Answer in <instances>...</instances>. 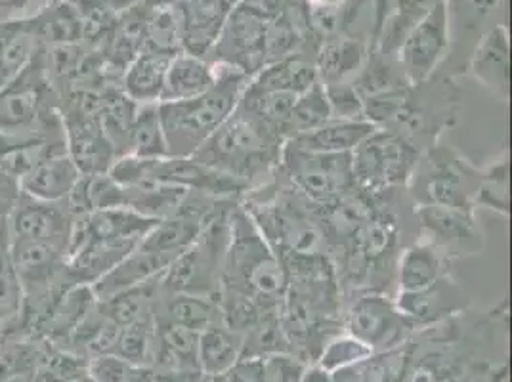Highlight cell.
Listing matches in <instances>:
<instances>
[{"label": "cell", "mask_w": 512, "mask_h": 382, "mask_svg": "<svg viewBox=\"0 0 512 382\" xmlns=\"http://www.w3.org/2000/svg\"><path fill=\"white\" fill-rule=\"evenodd\" d=\"M394 2H396V0H371V8H373V25H371V41H369V43H373V39H375L377 31L381 29L384 18H386V14L390 12V8L394 6Z\"/></svg>", "instance_id": "cell-47"}, {"label": "cell", "mask_w": 512, "mask_h": 382, "mask_svg": "<svg viewBox=\"0 0 512 382\" xmlns=\"http://www.w3.org/2000/svg\"><path fill=\"white\" fill-rule=\"evenodd\" d=\"M73 218L62 203H46L20 193L10 213V237L43 241L65 251Z\"/></svg>", "instance_id": "cell-15"}, {"label": "cell", "mask_w": 512, "mask_h": 382, "mask_svg": "<svg viewBox=\"0 0 512 382\" xmlns=\"http://www.w3.org/2000/svg\"><path fill=\"white\" fill-rule=\"evenodd\" d=\"M159 281L161 276L153 277L146 283L125 289L106 300H98L100 314L119 329L148 318L153 314V304L159 293Z\"/></svg>", "instance_id": "cell-33"}, {"label": "cell", "mask_w": 512, "mask_h": 382, "mask_svg": "<svg viewBox=\"0 0 512 382\" xmlns=\"http://www.w3.org/2000/svg\"><path fill=\"white\" fill-rule=\"evenodd\" d=\"M476 207L509 214V155L503 153L484 170H480V182L474 199Z\"/></svg>", "instance_id": "cell-39"}, {"label": "cell", "mask_w": 512, "mask_h": 382, "mask_svg": "<svg viewBox=\"0 0 512 382\" xmlns=\"http://www.w3.org/2000/svg\"><path fill=\"white\" fill-rule=\"evenodd\" d=\"M329 119H331V109H329V102L325 96V88L318 81L308 90L299 94L295 106L291 109L287 121L283 123L279 132H281L283 140L287 142L299 134L321 127Z\"/></svg>", "instance_id": "cell-37"}, {"label": "cell", "mask_w": 512, "mask_h": 382, "mask_svg": "<svg viewBox=\"0 0 512 382\" xmlns=\"http://www.w3.org/2000/svg\"><path fill=\"white\" fill-rule=\"evenodd\" d=\"M451 44V20L448 2L436 4L427 16L413 27L396 54V62L409 85H421L434 77L448 58Z\"/></svg>", "instance_id": "cell-11"}, {"label": "cell", "mask_w": 512, "mask_h": 382, "mask_svg": "<svg viewBox=\"0 0 512 382\" xmlns=\"http://www.w3.org/2000/svg\"><path fill=\"white\" fill-rule=\"evenodd\" d=\"M440 2L442 0H396L373 39L371 50L396 60L400 46L413 31V27Z\"/></svg>", "instance_id": "cell-31"}, {"label": "cell", "mask_w": 512, "mask_h": 382, "mask_svg": "<svg viewBox=\"0 0 512 382\" xmlns=\"http://www.w3.org/2000/svg\"><path fill=\"white\" fill-rule=\"evenodd\" d=\"M371 52V43L354 33H339L318 43L314 65L321 85L354 81Z\"/></svg>", "instance_id": "cell-17"}, {"label": "cell", "mask_w": 512, "mask_h": 382, "mask_svg": "<svg viewBox=\"0 0 512 382\" xmlns=\"http://www.w3.org/2000/svg\"><path fill=\"white\" fill-rule=\"evenodd\" d=\"M421 153L396 132L377 128L352 151L356 188L369 195L407 188Z\"/></svg>", "instance_id": "cell-8"}, {"label": "cell", "mask_w": 512, "mask_h": 382, "mask_svg": "<svg viewBox=\"0 0 512 382\" xmlns=\"http://www.w3.org/2000/svg\"><path fill=\"white\" fill-rule=\"evenodd\" d=\"M394 300L402 310V314L417 327L423 323H432V321L446 318L449 314L461 310L463 291L446 276L425 291L398 293V297Z\"/></svg>", "instance_id": "cell-25"}, {"label": "cell", "mask_w": 512, "mask_h": 382, "mask_svg": "<svg viewBox=\"0 0 512 382\" xmlns=\"http://www.w3.org/2000/svg\"><path fill=\"white\" fill-rule=\"evenodd\" d=\"M283 146L285 140L278 128L237 104L234 113L192 157L255 191L278 176Z\"/></svg>", "instance_id": "cell-1"}, {"label": "cell", "mask_w": 512, "mask_h": 382, "mask_svg": "<svg viewBox=\"0 0 512 382\" xmlns=\"http://www.w3.org/2000/svg\"><path fill=\"white\" fill-rule=\"evenodd\" d=\"M8 256L22 283L23 297L35 293L52 297V283L64 274L65 251L33 239L10 237Z\"/></svg>", "instance_id": "cell-14"}, {"label": "cell", "mask_w": 512, "mask_h": 382, "mask_svg": "<svg viewBox=\"0 0 512 382\" xmlns=\"http://www.w3.org/2000/svg\"><path fill=\"white\" fill-rule=\"evenodd\" d=\"M65 128V148L81 176L109 174L119 159L104 134L96 115L73 109L62 111Z\"/></svg>", "instance_id": "cell-13"}, {"label": "cell", "mask_w": 512, "mask_h": 382, "mask_svg": "<svg viewBox=\"0 0 512 382\" xmlns=\"http://www.w3.org/2000/svg\"><path fill=\"white\" fill-rule=\"evenodd\" d=\"M218 209L192 245L176 256L161 274L159 291L186 293L218 300L222 287L224 258L230 241V209Z\"/></svg>", "instance_id": "cell-6"}, {"label": "cell", "mask_w": 512, "mask_h": 382, "mask_svg": "<svg viewBox=\"0 0 512 382\" xmlns=\"http://www.w3.org/2000/svg\"><path fill=\"white\" fill-rule=\"evenodd\" d=\"M314 83H318L316 65L304 54H293L274 64L264 65L249 81V85L258 90H279L291 94H302Z\"/></svg>", "instance_id": "cell-32"}, {"label": "cell", "mask_w": 512, "mask_h": 382, "mask_svg": "<svg viewBox=\"0 0 512 382\" xmlns=\"http://www.w3.org/2000/svg\"><path fill=\"white\" fill-rule=\"evenodd\" d=\"M375 130L377 127L365 119L363 121L329 119L321 127L299 134L287 142L297 148L316 151V153H352Z\"/></svg>", "instance_id": "cell-27"}, {"label": "cell", "mask_w": 512, "mask_h": 382, "mask_svg": "<svg viewBox=\"0 0 512 382\" xmlns=\"http://www.w3.org/2000/svg\"><path fill=\"white\" fill-rule=\"evenodd\" d=\"M41 48L29 18L0 22V88L10 85Z\"/></svg>", "instance_id": "cell-29"}, {"label": "cell", "mask_w": 512, "mask_h": 382, "mask_svg": "<svg viewBox=\"0 0 512 382\" xmlns=\"http://www.w3.org/2000/svg\"><path fill=\"white\" fill-rule=\"evenodd\" d=\"M306 369L295 354H272L264 358V382H302Z\"/></svg>", "instance_id": "cell-45"}, {"label": "cell", "mask_w": 512, "mask_h": 382, "mask_svg": "<svg viewBox=\"0 0 512 382\" xmlns=\"http://www.w3.org/2000/svg\"><path fill=\"white\" fill-rule=\"evenodd\" d=\"M289 277L243 205L230 209V241L224 258L220 295L247 298L258 308L281 310ZM220 298V297H218Z\"/></svg>", "instance_id": "cell-2"}, {"label": "cell", "mask_w": 512, "mask_h": 382, "mask_svg": "<svg viewBox=\"0 0 512 382\" xmlns=\"http://www.w3.org/2000/svg\"><path fill=\"white\" fill-rule=\"evenodd\" d=\"M184 27V52L207 58L232 6L226 0H176Z\"/></svg>", "instance_id": "cell-18"}, {"label": "cell", "mask_w": 512, "mask_h": 382, "mask_svg": "<svg viewBox=\"0 0 512 382\" xmlns=\"http://www.w3.org/2000/svg\"><path fill=\"white\" fill-rule=\"evenodd\" d=\"M136 107L121 86H109L102 90L100 107H98V123L104 130L109 144L115 149L117 157L127 155L128 134L136 115Z\"/></svg>", "instance_id": "cell-34"}, {"label": "cell", "mask_w": 512, "mask_h": 382, "mask_svg": "<svg viewBox=\"0 0 512 382\" xmlns=\"http://www.w3.org/2000/svg\"><path fill=\"white\" fill-rule=\"evenodd\" d=\"M226 2H228V4L234 8L235 4H239V2H243V0H226Z\"/></svg>", "instance_id": "cell-51"}, {"label": "cell", "mask_w": 512, "mask_h": 382, "mask_svg": "<svg viewBox=\"0 0 512 382\" xmlns=\"http://www.w3.org/2000/svg\"><path fill=\"white\" fill-rule=\"evenodd\" d=\"M127 155L138 159L169 157V146L161 123L159 104L136 107V115L128 134Z\"/></svg>", "instance_id": "cell-35"}, {"label": "cell", "mask_w": 512, "mask_h": 382, "mask_svg": "<svg viewBox=\"0 0 512 382\" xmlns=\"http://www.w3.org/2000/svg\"><path fill=\"white\" fill-rule=\"evenodd\" d=\"M39 363V352L23 342H12L0 348V382L12 381L16 377L35 371Z\"/></svg>", "instance_id": "cell-44"}, {"label": "cell", "mask_w": 512, "mask_h": 382, "mask_svg": "<svg viewBox=\"0 0 512 382\" xmlns=\"http://www.w3.org/2000/svg\"><path fill=\"white\" fill-rule=\"evenodd\" d=\"M323 88L331 109V119H346V121L365 119L362 94L358 92L354 81L323 86Z\"/></svg>", "instance_id": "cell-43"}, {"label": "cell", "mask_w": 512, "mask_h": 382, "mask_svg": "<svg viewBox=\"0 0 512 382\" xmlns=\"http://www.w3.org/2000/svg\"><path fill=\"white\" fill-rule=\"evenodd\" d=\"M213 64L216 83L207 92L192 100L159 104L171 157H192L234 113L249 85L251 77L239 69L218 62Z\"/></svg>", "instance_id": "cell-3"}, {"label": "cell", "mask_w": 512, "mask_h": 382, "mask_svg": "<svg viewBox=\"0 0 512 382\" xmlns=\"http://www.w3.org/2000/svg\"><path fill=\"white\" fill-rule=\"evenodd\" d=\"M144 50L176 56L184 52V27L176 4L148 8L144 27Z\"/></svg>", "instance_id": "cell-36"}, {"label": "cell", "mask_w": 512, "mask_h": 382, "mask_svg": "<svg viewBox=\"0 0 512 382\" xmlns=\"http://www.w3.org/2000/svg\"><path fill=\"white\" fill-rule=\"evenodd\" d=\"M155 346H157L155 319L153 314H150L148 318L140 319L119 331V337L111 354L127 361L130 365L148 367L155 358Z\"/></svg>", "instance_id": "cell-38"}, {"label": "cell", "mask_w": 512, "mask_h": 382, "mask_svg": "<svg viewBox=\"0 0 512 382\" xmlns=\"http://www.w3.org/2000/svg\"><path fill=\"white\" fill-rule=\"evenodd\" d=\"M371 356L373 352L365 344L346 333V335L327 340V344L321 350L320 358L316 360V365L331 375L344 367L362 363Z\"/></svg>", "instance_id": "cell-40"}, {"label": "cell", "mask_w": 512, "mask_h": 382, "mask_svg": "<svg viewBox=\"0 0 512 382\" xmlns=\"http://www.w3.org/2000/svg\"><path fill=\"white\" fill-rule=\"evenodd\" d=\"M415 218L419 239L436 247L449 260L453 256L480 255L484 247V235L474 211L417 205Z\"/></svg>", "instance_id": "cell-12"}, {"label": "cell", "mask_w": 512, "mask_h": 382, "mask_svg": "<svg viewBox=\"0 0 512 382\" xmlns=\"http://www.w3.org/2000/svg\"><path fill=\"white\" fill-rule=\"evenodd\" d=\"M449 258L427 241L417 239L400 253L396 266V283L400 293H417L436 285L448 276Z\"/></svg>", "instance_id": "cell-21"}, {"label": "cell", "mask_w": 512, "mask_h": 382, "mask_svg": "<svg viewBox=\"0 0 512 382\" xmlns=\"http://www.w3.org/2000/svg\"><path fill=\"white\" fill-rule=\"evenodd\" d=\"M29 23L43 48L83 43V12L71 0H50Z\"/></svg>", "instance_id": "cell-28"}, {"label": "cell", "mask_w": 512, "mask_h": 382, "mask_svg": "<svg viewBox=\"0 0 512 382\" xmlns=\"http://www.w3.org/2000/svg\"><path fill=\"white\" fill-rule=\"evenodd\" d=\"M243 346L245 335L230 329L224 321L201 331L197 340V363L201 375L211 379L232 367L235 361L243 358Z\"/></svg>", "instance_id": "cell-30"}, {"label": "cell", "mask_w": 512, "mask_h": 382, "mask_svg": "<svg viewBox=\"0 0 512 382\" xmlns=\"http://www.w3.org/2000/svg\"><path fill=\"white\" fill-rule=\"evenodd\" d=\"M23 287L10 262L8 247H0V323L18 318L23 312Z\"/></svg>", "instance_id": "cell-41"}, {"label": "cell", "mask_w": 512, "mask_h": 382, "mask_svg": "<svg viewBox=\"0 0 512 382\" xmlns=\"http://www.w3.org/2000/svg\"><path fill=\"white\" fill-rule=\"evenodd\" d=\"M308 6H342L346 0H302Z\"/></svg>", "instance_id": "cell-48"}, {"label": "cell", "mask_w": 512, "mask_h": 382, "mask_svg": "<svg viewBox=\"0 0 512 382\" xmlns=\"http://www.w3.org/2000/svg\"><path fill=\"white\" fill-rule=\"evenodd\" d=\"M216 83V69L211 60L195 56L190 52H180L172 56L165 88L159 104L167 102H184L201 96Z\"/></svg>", "instance_id": "cell-23"}, {"label": "cell", "mask_w": 512, "mask_h": 382, "mask_svg": "<svg viewBox=\"0 0 512 382\" xmlns=\"http://www.w3.org/2000/svg\"><path fill=\"white\" fill-rule=\"evenodd\" d=\"M153 318L201 333L222 321V312L214 298L159 291L153 304Z\"/></svg>", "instance_id": "cell-24"}, {"label": "cell", "mask_w": 512, "mask_h": 382, "mask_svg": "<svg viewBox=\"0 0 512 382\" xmlns=\"http://www.w3.org/2000/svg\"><path fill=\"white\" fill-rule=\"evenodd\" d=\"M0 132L20 138H65L64 119L54 106V85L46 73L43 48L10 85L0 88Z\"/></svg>", "instance_id": "cell-5"}, {"label": "cell", "mask_w": 512, "mask_h": 382, "mask_svg": "<svg viewBox=\"0 0 512 382\" xmlns=\"http://www.w3.org/2000/svg\"><path fill=\"white\" fill-rule=\"evenodd\" d=\"M281 264L299 258H320L329 253V241L321 228L316 205L291 186L272 195L249 197L243 205Z\"/></svg>", "instance_id": "cell-4"}, {"label": "cell", "mask_w": 512, "mask_h": 382, "mask_svg": "<svg viewBox=\"0 0 512 382\" xmlns=\"http://www.w3.org/2000/svg\"><path fill=\"white\" fill-rule=\"evenodd\" d=\"M480 170L472 169L455 149L432 146L421 159L407 184L417 205L474 211Z\"/></svg>", "instance_id": "cell-7"}, {"label": "cell", "mask_w": 512, "mask_h": 382, "mask_svg": "<svg viewBox=\"0 0 512 382\" xmlns=\"http://www.w3.org/2000/svg\"><path fill=\"white\" fill-rule=\"evenodd\" d=\"M209 382H264V360L243 356L220 375L211 377Z\"/></svg>", "instance_id": "cell-46"}, {"label": "cell", "mask_w": 512, "mask_h": 382, "mask_svg": "<svg viewBox=\"0 0 512 382\" xmlns=\"http://www.w3.org/2000/svg\"><path fill=\"white\" fill-rule=\"evenodd\" d=\"M344 327L350 337L360 340L373 354L398 350L415 329L396 300L379 291H369L350 304Z\"/></svg>", "instance_id": "cell-10"}, {"label": "cell", "mask_w": 512, "mask_h": 382, "mask_svg": "<svg viewBox=\"0 0 512 382\" xmlns=\"http://www.w3.org/2000/svg\"><path fill=\"white\" fill-rule=\"evenodd\" d=\"M8 180H10V178H6V176H4V172L0 170V186H2L4 182H8Z\"/></svg>", "instance_id": "cell-50"}, {"label": "cell", "mask_w": 512, "mask_h": 382, "mask_svg": "<svg viewBox=\"0 0 512 382\" xmlns=\"http://www.w3.org/2000/svg\"><path fill=\"white\" fill-rule=\"evenodd\" d=\"M398 235V216L392 211L373 209L350 239L352 262L362 264L363 270L371 272V268L384 264V258L394 253L398 245Z\"/></svg>", "instance_id": "cell-19"}, {"label": "cell", "mask_w": 512, "mask_h": 382, "mask_svg": "<svg viewBox=\"0 0 512 382\" xmlns=\"http://www.w3.org/2000/svg\"><path fill=\"white\" fill-rule=\"evenodd\" d=\"M148 375L146 367L130 365L113 354L88 361V377L96 382H144Z\"/></svg>", "instance_id": "cell-42"}, {"label": "cell", "mask_w": 512, "mask_h": 382, "mask_svg": "<svg viewBox=\"0 0 512 382\" xmlns=\"http://www.w3.org/2000/svg\"><path fill=\"white\" fill-rule=\"evenodd\" d=\"M171 262L167 256L136 247L111 272H107L106 276L92 285V293L96 300H106L125 289L161 276Z\"/></svg>", "instance_id": "cell-22"}, {"label": "cell", "mask_w": 512, "mask_h": 382, "mask_svg": "<svg viewBox=\"0 0 512 382\" xmlns=\"http://www.w3.org/2000/svg\"><path fill=\"white\" fill-rule=\"evenodd\" d=\"M148 8H161V6H171L176 4V0H142Z\"/></svg>", "instance_id": "cell-49"}, {"label": "cell", "mask_w": 512, "mask_h": 382, "mask_svg": "<svg viewBox=\"0 0 512 382\" xmlns=\"http://www.w3.org/2000/svg\"><path fill=\"white\" fill-rule=\"evenodd\" d=\"M279 172L312 205H327L356 190L352 153H316L285 142Z\"/></svg>", "instance_id": "cell-9"}, {"label": "cell", "mask_w": 512, "mask_h": 382, "mask_svg": "<svg viewBox=\"0 0 512 382\" xmlns=\"http://www.w3.org/2000/svg\"><path fill=\"white\" fill-rule=\"evenodd\" d=\"M169 62L171 56L142 50L123 71L119 85L121 90L138 106L159 104L165 88Z\"/></svg>", "instance_id": "cell-26"}, {"label": "cell", "mask_w": 512, "mask_h": 382, "mask_svg": "<svg viewBox=\"0 0 512 382\" xmlns=\"http://www.w3.org/2000/svg\"><path fill=\"white\" fill-rule=\"evenodd\" d=\"M509 54V29L505 23H495L476 41L469 56L472 77L501 102L509 100Z\"/></svg>", "instance_id": "cell-16"}, {"label": "cell", "mask_w": 512, "mask_h": 382, "mask_svg": "<svg viewBox=\"0 0 512 382\" xmlns=\"http://www.w3.org/2000/svg\"><path fill=\"white\" fill-rule=\"evenodd\" d=\"M79 178L81 172L64 151L48 155L35 169L27 172L18 182V190L46 203H64Z\"/></svg>", "instance_id": "cell-20"}]
</instances>
